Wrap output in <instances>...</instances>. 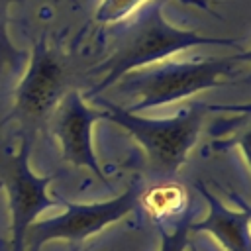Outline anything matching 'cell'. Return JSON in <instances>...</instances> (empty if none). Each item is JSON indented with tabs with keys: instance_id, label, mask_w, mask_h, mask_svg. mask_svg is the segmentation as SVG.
Masks as SVG:
<instances>
[{
	"instance_id": "4",
	"label": "cell",
	"mask_w": 251,
	"mask_h": 251,
	"mask_svg": "<svg viewBox=\"0 0 251 251\" xmlns=\"http://www.w3.org/2000/svg\"><path fill=\"white\" fill-rule=\"evenodd\" d=\"M71 82L69 59L41 35L31 47L25 75L14 92L12 112L6 116V122L16 124L20 139L35 141L37 133L47 127L61 98L73 90Z\"/></svg>"
},
{
	"instance_id": "1",
	"label": "cell",
	"mask_w": 251,
	"mask_h": 251,
	"mask_svg": "<svg viewBox=\"0 0 251 251\" xmlns=\"http://www.w3.org/2000/svg\"><path fill=\"white\" fill-rule=\"evenodd\" d=\"M198 45H237L233 37H210L171 25L163 16V0H151L118 29L112 53L90 73L102 78L88 90L86 98H96L102 90L116 84L124 75L159 63L175 53Z\"/></svg>"
},
{
	"instance_id": "9",
	"label": "cell",
	"mask_w": 251,
	"mask_h": 251,
	"mask_svg": "<svg viewBox=\"0 0 251 251\" xmlns=\"http://www.w3.org/2000/svg\"><path fill=\"white\" fill-rule=\"evenodd\" d=\"M139 206L155 226H173L186 216L196 214V206L190 204L188 188L173 178L141 188Z\"/></svg>"
},
{
	"instance_id": "14",
	"label": "cell",
	"mask_w": 251,
	"mask_h": 251,
	"mask_svg": "<svg viewBox=\"0 0 251 251\" xmlns=\"http://www.w3.org/2000/svg\"><path fill=\"white\" fill-rule=\"evenodd\" d=\"M233 57H235V61H237V63H241V61H245V63H251V47H249L247 51H241V53H235Z\"/></svg>"
},
{
	"instance_id": "3",
	"label": "cell",
	"mask_w": 251,
	"mask_h": 251,
	"mask_svg": "<svg viewBox=\"0 0 251 251\" xmlns=\"http://www.w3.org/2000/svg\"><path fill=\"white\" fill-rule=\"evenodd\" d=\"M237 65L235 57L196 59V61H165L135 69L116 82V90L133 98L127 112L157 108L192 96L200 90L229 82L231 71Z\"/></svg>"
},
{
	"instance_id": "16",
	"label": "cell",
	"mask_w": 251,
	"mask_h": 251,
	"mask_svg": "<svg viewBox=\"0 0 251 251\" xmlns=\"http://www.w3.org/2000/svg\"><path fill=\"white\" fill-rule=\"evenodd\" d=\"M0 251H4V249H0Z\"/></svg>"
},
{
	"instance_id": "8",
	"label": "cell",
	"mask_w": 251,
	"mask_h": 251,
	"mask_svg": "<svg viewBox=\"0 0 251 251\" xmlns=\"http://www.w3.org/2000/svg\"><path fill=\"white\" fill-rule=\"evenodd\" d=\"M196 190L208 204V216L194 220L190 229L210 233L224 251H251V206L241 202V210H229L202 182H196Z\"/></svg>"
},
{
	"instance_id": "6",
	"label": "cell",
	"mask_w": 251,
	"mask_h": 251,
	"mask_svg": "<svg viewBox=\"0 0 251 251\" xmlns=\"http://www.w3.org/2000/svg\"><path fill=\"white\" fill-rule=\"evenodd\" d=\"M18 153H10L0 147V184L8 194V206L12 214V237L8 251H25V231L35 218L57 206V200L47 194V188L55 175L39 176L29 169V151L33 141L20 139Z\"/></svg>"
},
{
	"instance_id": "2",
	"label": "cell",
	"mask_w": 251,
	"mask_h": 251,
	"mask_svg": "<svg viewBox=\"0 0 251 251\" xmlns=\"http://www.w3.org/2000/svg\"><path fill=\"white\" fill-rule=\"evenodd\" d=\"M106 118L118 124L122 129L141 145L147 161V169L159 180L173 178V175L184 165L188 151L198 139L206 116L216 108L204 102H192L173 118L151 120L139 114L127 112L110 100H100Z\"/></svg>"
},
{
	"instance_id": "10",
	"label": "cell",
	"mask_w": 251,
	"mask_h": 251,
	"mask_svg": "<svg viewBox=\"0 0 251 251\" xmlns=\"http://www.w3.org/2000/svg\"><path fill=\"white\" fill-rule=\"evenodd\" d=\"M151 0H100L96 12H94V20L100 24H118L126 18H129L139 6L147 4ZM184 4H192L198 6L206 12H212L210 4L206 0H180Z\"/></svg>"
},
{
	"instance_id": "15",
	"label": "cell",
	"mask_w": 251,
	"mask_h": 251,
	"mask_svg": "<svg viewBox=\"0 0 251 251\" xmlns=\"http://www.w3.org/2000/svg\"><path fill=\"white\" fill-rule=\"evenodd\" d=\"M86 251H94V249H86Z\"/></svg>"
},
{
	"instance_id": "5",
	"label": "cell",
	"mask_w": 251,
	"mask_h": 251,
	"mask_svg": "<svg viewBox=\"0 0 251 251\" xmlns=\"http://www.w3.org/2000/svg\"><path fill=\"white\" fill-rule=\"evenodd\" d=\"M139 182H129L127 188L106 202L96 204H75L61 196L55 200L65 204V212L47 220L33 222L25 231L24 249L25 251H41V247L49 241L65 239L71 243H80L90 235L100 233L104 227L120 222L124 216L133 212L139 206Z\"/></svg>"
},
{
	"instance_id": "11",
	"label": "cell",
	"mask_w": 251,
	"mask_h": 251,
	"mask_svg": "<svg viewBox=\"0 0 251 251\" xmlns=\"http://www.w3.org/2000/svg\"><path fill=\"white\" fill-rule=\"evenodd\" d=\"M196 214L186 216L178 224L173 226H157L159 235H161V249L159 251H194L190 243V233H192V222Z\"/></svg>"
},
{
	"instance_id": "13",
	"label": "cell",
	"mask_w": 251,
	"mask_h": 251,
	"mask_svg": "<svg viewBox=\"0 0 251 251\" xmlns=\"http://www.w3.org/2000/svg\"><path fill=\"white\" fill-rule=\"evenodd\" d=\"M233 126H235V124H233ZM229 145H237V147L241 149V153L245 155V159H247L249 167H251V122H249L245 127L235 126V135L231 137V141L222 143V145H220V149L229 147Z\"/></svg>"
},
{
	"instance_id": "7",
	"label": "cell",
	"mask_w": 251,
	"mask_h": 251,
	"mask_svg": "<svg viewBox=\"0 0 251 251\" xmlns=\"http://www.w3.org/2000/svg\"><path fill=\"white\" fill-rule=\"evenodd\" d=\"M104 118V108H92L78 90H69L57 104L47 127L59 141L61 155L67 163L84 167L94 173L96 178L108 182L92 149V126Z\"/></svg>"
},
{
	"instance_id": "12",
	"label": "cell",
	"mask_w": 251,
	"mask_h": 251,
	"mask_svg": "<svg viewBox=\"0 0 251 251\" xmlns=\"http://www.w3.org/2000/svg\"><path fill=\"white\" fill-rule=\"evenodd\" d=\"M22 57L8 37V0H0V67H18Z\"/></svg>"
}]
</instances>
